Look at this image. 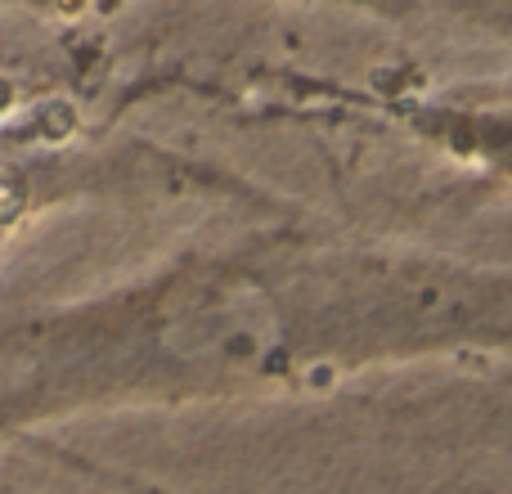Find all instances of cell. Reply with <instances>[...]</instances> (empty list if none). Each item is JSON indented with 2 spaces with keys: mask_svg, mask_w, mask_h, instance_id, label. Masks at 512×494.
Segmentation results:
<instances>
[{
  "mask_svg": "<svg viewBox=\"0 0 512 494\" xmlns=\"http://www.w3.org/2000/svg\"><path fill=\"white\" fill-rule=\"evenodd\" d=\"M508 265L265 221L0 319V441L131 409L310 396L508 351Z\"/></svg>",
  "mask_w": 512,
  "mask_h": 494,
  "instance_id": "obj_1",
  "label": "cell"
}]
</instances>
